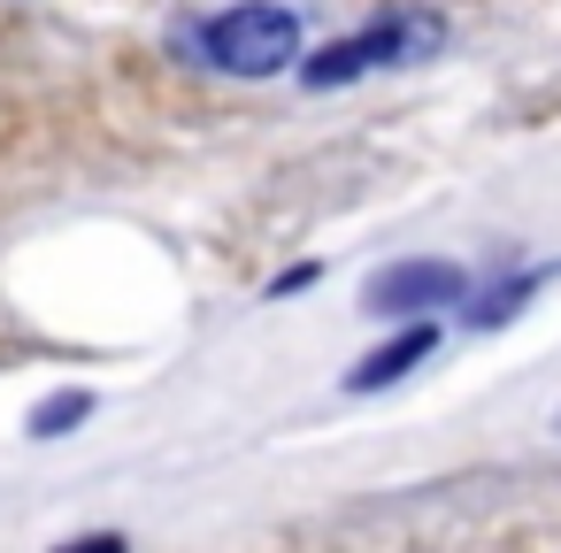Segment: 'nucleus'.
I'll list each match as a JSON object with an SVG mask.
<instances>
[{"instance_id":"f03ea898","label":"nucleus","mask_w":561,"mask_h":553,"mask_svg":"<svg viewBox=\"0 0 561 553\" xmlns=\"http://www.w3.org/2000/svg\"><path fill=\"white\" fill-rule=\"evenodd\" d=\"M201 55L224 78H277L300 62V16L270 9V0H239V9L201 24Z\"/></svg>"},{"instance_id":"20e7f679","label":"nucleus","mask_w":561,"mask_h":553,"mask_svg":"<svg viewBox=\"0 0 561 553\" xmlns=\"http://www.w3.org/2000/svg\"><path fill=\"white\" fill-rule=\"evenodd\" d=\"M431 354H438V331H431V323H408L400 338H385L377 354H362V361L346 369V392H385V384H400V377H408L415 361H431Z\"/></svg>"},{"instance_id":"0eeeda50","label":"nucleus","mask_w":561,"mask_h":553,"mask_svg":"<svg viewBox=\"0 0 561 553\" xmlns=\"http://www.w3.org/2000/svg\"><path fill=\"white\" fill-rule=\"evenodd\" d=\"M316 277H323L316 262H293V269H277V277H270V300H285V292H308Z\"/></svg>"},{"instance_id":"39448f33","label":"nucleus","mask_w":561,"mask_h":553,"mask_svg":"<svg viewBox=\"0 0 561 553\" xmlns=\"http://www.w3.org/2000/svg\"><path fill=\"white\" fill-rule=\"evenodd\" d=\"M85 415H93V392H55V400H39V407H32V423H24V430H32V438H70Z\"/></svg>"},{"instance_id":"6e6552de","label":"nucleus","mask_w":561,"mask_h":553,"mask_svg":"<svg viewBox=\"0 0 561 553\" xmlns=\"http://www.w3.org/2000/svg\"><path fill=\"white\" fill-rule=\"evenodd\" d=\"M62 553H131V545H124V538H108V530H101V538H78V545H62Z\"/></svg>"},{"instance_id":"f257e3e1","label":"nucleus","mask_w":561,"mask_h":553,"mask_svg":"<svg viewBox=\"0 0 561 553\" xmlns=\"http://www.w3.org/2000/svg\"><path fill=\"white\" fill-rule=\"evenodd\" d=\"M438 47H446V24H438L431 9H400V16H385V24L354 32V39H331V47H316V55L300 62V85L331 93V85H354V78H369V70H408V62H431Z\"/></svg>"},{"instance_id":"423d86ee","label":"nucleus","mask_w":561,"mask_h":553,"mask_svg":"<svg viewBox=\"0 0 561 553\" xmlns=\"http://www.w3.org/2000/svg\"><path fill=\"white\" fill-rule=\"evenodd\" d=\"M538 285H546V269H523V277H507L500 292H484V308H469V323H477V331H492V323H507V315H515V308H523V300H530Z\"/></svg>"},{"instance_id":"7ed1b4c3","label":"nucleus","mask_w":561,"mask_h":553,"mask_svg":"<svg viewBox=\"0 0 561 553\" xmlns=\"http://www.w3.org/2000/svg\"><path fill=\"white\" fill-rule=\"evenodd\" d=\"M461 292H469V269H461V262H431V254H415V262H392V269H377V277H369V292H362V308H369V315H392V323H408V315L454 308Z\"/></svg>"}]
</instances>
